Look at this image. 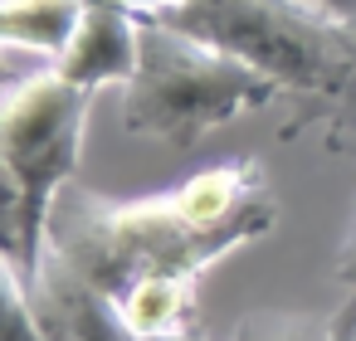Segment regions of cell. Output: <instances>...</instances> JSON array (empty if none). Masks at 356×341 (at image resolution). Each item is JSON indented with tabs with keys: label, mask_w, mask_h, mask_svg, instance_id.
<instances>
[{
	"label": "cell",
	"mask_w": 356,
	"mask_h": 341,
	"mask_svg": "<svg viewBox=\"0 0 356 341\" xmlns=\"http://www.w3.org/2000/svg\"><path fill=\"white\" fill-rule=\"evenodd\" d=\"M278 224L268 176L254 156L215 161L161 195L113 200L69 185L49 215V249L98 292L122 297L142 278H200L225 253Z\"/></svg>",
	"instance_id": "obj_1"
},
{
	"label": "cell",
	"mask_w": 356,
	"mask_h": 341,
	"mask_svg": "<svg viewBox=\"0 0 356 341\" xmlns=\"http://www.w3.org/2000/svg\"><path fill=\"white\" fill-rule=\"evenodd\" d=\"M283 88L249 59L142 15V59L122 88V132L195 147L205 132L278 103Z\"/></svg>",
	"instance_id": "obj_2"
},
{
	"label": "cell",
	"mask_w": 356,
	"mask_h": 341,
	"mask_svg": "<svg viewBox=\"0 0 356 341\" xmlns=\"http://www.w3.org/2000/svg\"><path fill=\"white\" fill-rule=\"evenodd\" d=\"M98 93L69 83L54 64L15 78L0 108V166H6V258L25 273L40 263L49 215L74 185L83 156V122Z\"/></svg>",
	"instance_id": "obj_3"
},
{
	"label": "cell",
	"mask_w": 356,
	"mask_h": 341,
	"mask_svg": "<svg viewBox=\"0 0 356 341\" xmlns=\"http://www.w3.org/2000/svg\"><path fill=\"white\" fill-rule=\"evenodd\" d=\"M25 283H30L35 317L44 322V331L54 341H210L200 326L195 331H176V336H142V331H132L122 307L108 292H98L93 283H83L49 244L40 253V263L25 273Z\"/></svg>",
	"instance_id": "obj_4"
},
{
	"label": "cell",
	"mask_w": 356,
	"mask_h": 341,
	"mask_svg": "<svg viewBox=\"0 0 356 341\" xmlns=\"http://www.w3.org/2000/svg\"><path fill=\"white\" fill-rule=\"evenodd\" d=\"M137 59H142V15L118 6V0H88L83 25L74 44L54 59V69L69 83L103 93V88H127Z\"/></svg>",
	"instance_id": "obj_5"
},
{
	"label": "cell",
	"mask_w": 356,
	"mask_h": 341,
	"mask_svg": "<svg viewBox=\"0 0 356 341\" xmlns=\"http://www.w3.org/2000/svg\"><path fill=\"white\" fill-rule=\"evenodd\" d=\"M83 10H88V0H6L0 6V40L20 54L54 64L74 44Z\"/></svg>",
	"instance_id": "obj_6"
},
{
	"label": "cell",
	"mask_w": 356,
	"mask_h": 341,
	"mask_svg": "<svg viewBox=\"0 0 356 341\" xmlns=\"http://www.w3.org/2000/svg\"><path fill=\"white\" fill-rule=\"evenodd\" d=\"M113 302L122 307L127 326L142 336L195 331V283L191 278H142Z\"/></svg>",
	"instance_id": "obj_7"
},
{
	"label": "cell",
	"mask_w": 356,
	"mask_h": 341,
	"mask_svg": "<svg viewBox=\"0 0 356 341\" xmlns=\"http://www.w3.org/2000/svg\"><path fill=\"white\" fill-rule=\"evenodd\" d=\"M332 317L307 312H249L234 326V341H327Z\"/></svg>",
	"instance_id": "obj_8"
},
{
	"label": "cell",
	"mask_w": 356,
	"mask_h": 341,
	"mask_svg": "<svg viewBox=\"0 0 356 341\" xmlns=\"http://www.w3.org/2000/svg\"><path fill=\"white\" fill-rule=\"evenodd\" d=\"M0 283H6V341H54L44 331V322L35 317V302H30V283L20 273L15 258L0 253Z\"/></svg>",
	"instance_id": "obj_9"
},
{
	"label": "cell",
	"mask_w": 356,
	"mask_h": 341,
	"mask_svg": "<svg viewBox=\"0 0 356 341\" xmlns=\"http://www.w3.org/2000/svg\"><path fill=\"white\" fill-rule=\"evenodd\" d=\"M332 273H337V283H346V292H356V224H351V234L341 239V249H337V263H332Z\"/></svg>",
	"instance_id": "obj_10"
},
{
	"label": "cell",
	"mask_w": 356,
	"mask_h": 341,
	"mask_svg": "<svg viewBox=\"0 0 356 341\" xmlns=\"http://www.w3.org/2000/svg\"><path fill=\"white\" fill-rule=\"evenodd\" d=\"M307 6H317L327 15H341V20H356V0H307Z\"/></svg>",
	"instance_id": "obj_11"
},
{
	"label": "cell",
	"mask_w": 356,
	"mask_h": 341,
	"mask_svg": "<svg viewBox=\"0 0 356 341\" xmlns=\"http://www.w3.org/2000/svg\"><path fill=\"white\" fill-rule=\"evenodd\" d=\"M118 6H127V10H161V6H181V0H118Z\"/></svg>",
	"instance_id": "obj_12"
}]
</instances>
